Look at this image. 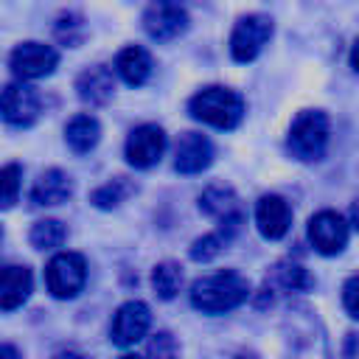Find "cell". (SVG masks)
I'll return each mask as SVG.
<instances>
[{"instance_id":"obj_1","label":"cell","mask_w":359,"mask_h":359,"mask_svg":"<svg viewBox=\"0 0 359 359\" xmlns=\"http://www.w3.org/2000/svg\"><path fill=\"white\" fill-rule=\"evenodd\" d=\"M283 359H331L320 317L309 306H292L283 317Z\"/></svg>"},{"instance_id":"obj_2","label":"cell","mask_w":359,"mask_h":359,"mask_svg":"<svg viewBox=\"0 0 359 359\" xmlns=\"http://www.w3.org/2000/svg\"><path fill=\"white\" fill-rule=\"evenodd\" d=\"M250 297V280L236 269H222L196 278L191 286V306L202 314H224Z\"/></svg>"},{"instance_id":"obj_3","label":"cell","mask_w":359,"mask_h":359,"mask_svg":"<svg viewBox=\"0 0 359 359\" xmlns=\"http://www.w3.org/2000/svg\"><path fill=\"white\" fill-rule=\"evenodd\" d=\"M188 109L202 123H210L216 129H233L244 118V98L227 87H205L191 98Z\"/></svg>"},{"instance_id":"obj_4","label":"cell","mask_w":359,"mask_h":359,"mask_svg":"<svg viewBox=\"0 0 359 359\" xmlns=\"http://www.w3.org/2000/svg\"><path fill=\"white\" fill-rule=\"evenodd\" d=\"M328 135H331L328 115L320 109H306L292 121L286 146L297 160L314 163V160H323V154L328 149Z\"/></svg>"},{"instance_id":"obj_5","label":"cell","mask_w":359,"mask_h":359,"mask_svg":"<svg viewBox=\"0 0 359 359\" xmlns=\"http://www.w3.org/2000/svg\"><path fill=\"white\" fill-rule=\"evenodd\" d=\"M84 280H87V261L79 252H59L50 258V264L45 269L48 292L59 300L76 297L81 292Z\"/></svg>"},{"instance_id":"obj_6","label":"cell","mask_w":359,"mask_h":359,"mask_svg":"<svg viewBox=\"0 0 359 359\" xmlns=\"http://www.w3.org/2000/svg\"><path fill=\"white\" fill-rule=\"evenodd\" d=\"M199 210L208 213V216H213V219H219V224H222L219 233H222L224 238H230V236L238 230V224L244 222V210H241V205H238L236 191H233L230 185H222V182H213V185H208V188L202 191V196H199Z\"/></svg>"},{"instance_id":"obj_7","label":"cell","mask_w":359,"mask_h":359,"mask_svg":"<svg viewBox=\"0 0 359 359\" xmlns=\"http://www.w3.org/2000/svg\"><path fill=\"white\" fill-rule=\"evenodd\" d=\"M42 98L25 81H11L0 90V118L11 126H31L39 118Z\"/></svg>"},{"instance_id":"obj_8","label":"cell","mask_w":359,"mask_h":359,"mask_svg":"<svg viewBox=\"0 0 359 359\" xmlns=\"http://www.w3.org/2000/svg\"><path fill=\"white\" fill-rule=\"evenodd\" d=\"M272 36V20L264 14H247L230 34V53L236 62H252Z\"/></svg>"},{"instance_id":"obj_9","label":"cell","mask_w":359,"mask_h":359,"mask_svg":"<svg viewBox=\"0 0 359 359\" xmlns=\"http://www.w3.org/2000/svg\"><path fill=\"white\" fill-rule=\"evenodd\" d=\"M309 241L320 255H337L348 244V222L337 210H320L309 219Z\"/></svg>"},{"instance_id":"obj_10","label":"cell","mask_w":359,"mask_h":359,"mask_svg":"<svg viewBox=\"0 0 359 359\" xmlns=\"http://www.w3.org/2000/svg\"><path fill=\"white\" fill-rule=\"evenodd\" d=\"M151 325V314H149V306L143 300H126L115 317H112V325H109V339L118 345V348H129L135 345L137 339L146 337Z\"/></svg>"},{"instance_id":"obj_11","label":"cell","mask_w":359,"mask_h":359,"mask_svg":"<svg viewBox=\"0 0 359 359\" xmlns=\"http://www.w3.org/2000/svg\"><path fill=\"white\" fill-rule=\"evenodd\" d=\"M56 65H59V53L42 42H22L11 53V70L20 81L50 76Z\"/></svg>"},{"instance_id":"obj_12","label":"cell","mask_w":359,"mask_h":359,"mask_svg":"<svg viewBox=\"0 0 359 359\" xmlns=\"http://www.w3.org/2000/svg\"><path fill=\"white\" fill-rule=\"evenodd\" d=\"M165 151V132L157 123H143L126 137V160L135 168H151Z\"/></svg>"},{"instance_id":"obj_13","label":"cell","mask_w":359,"mask_h":359,"mask_svg":"<svg viewBox=\"0 0 359 359\" xmlns=\"http://www.w3.org/2000/svg\"><path fill=\"white\" fill-rule=\"evenodd\" d=\"M143 28L157 42L177 39L188 28V11L177 3H151L143 14Z\"/></svg>"},{"instance_id":"obj_14","label":"cell","mask_w":359,"mask_h":359,"mask_svg":"<svg viewBox=\"0 0 359 359\" xmlns=\"http://www.w3.org/2000/svg\"><path fill=\"white\" fill-rule=\"evenodd\" d=\"M213 163V146L199 132H185L174 149V168L180 174H199Z\"/></svg>"},{"instance_id":"obj_15","label":"cell","mask_w":359,"mask_h":359,"mask_svg":"<svg viewBox=\"0 0 359 359\" xmlns=\"http://www.w3.org/2000/svg\"><path fill=\"white\" fill-rule=\"evenodd\" d=\"M255 224L264 238H283L292 224V210H289L286 199L278 194L261 196L255 205Z\"/></svg>"},{"instance_id":"obj_16","label":"cell","mask_w":359,"mask_h":359,"mask_svg":"<svg viewBox=\"0 0 359 359\" xmlns=\"http://www.w3.org/2000/svg\"><path fill=\"white\" fill-rule=\"evenodd\" d=\"M112 90H115V81H112V73L109 67L104 65H95V67H87L79 73L76 79V93L84 104H93V107H101L112 98Z\"/></svg>"},{"instance_id":"obj_17","label":"cell","mask_w":359,"mask_h":359,"mask_svg":"<svg viewBox=\"0 0 359 359\" xmlns=\"http://www.w3.org/2000/svg\"><path fill=\"white\" fill-rule=\"evenodd\" d=\"M73 194V180L62 171V168H48L31 188V202L39 208H50V205H62L67 202Z\"/></svg>"},{"instance_id":"obj_18","label":"cell","mask_w":359,"mask_h":359,"mask_svg":"<svg viewBox=\"0 0 359 359\" xmlns=\"http://www.w3.org/2000/svg\"><path fill=\"white\" fill-rule=\"evenodd\" d=\"M31 269L28 266H3L0 269V309L11 311L22 306L31 294Z\"/></svg>"},{"instance_id":"obj_19","label":"cell","mask_w":359,"mask_h":359,"mask_svg":"<svg viewBox=\"0 0 359 359\" xmlns=\"http://www.w3.org/2000/svg\"><path fill=\"white\" fill-rule=\"evenodd\" d=\"M115 70H118V76H121L126 84L140 87V84L151 76V56H149L146 48H140V45H129V48H123V50L118 53V59H115Z\"/></svg>"},{"instance_id":"obj_20","label":"cell","mask_w":359,"mask_h":359,"mask_svg":"<svg viewBox=\"0 0 359 359\" xmlns=\"http://www.w3.org/2000/svg\"><path fill=\"white\" fill-rule=\"evenodd\" d=\"M98 137H101V126L93 115H76L65 126V140L76 154H87L90 149H95Z\"/></svg>"},{"instance_id":"obj_21","label":"cell","mask_w":359,"mask_h":359,"mask_svg":"<svg viewBox=\"0 0 359 359\" xmlns=\"http://www.w3.org/2000/svg\"><path fill=\"white\" fill-rule=\"evenodd\" d=\"M151 286H154L157 297L171 300L180 292V286H182V266L174 264V261H160L151 269Z\"/></svg>"},{"instance_id":"obj_22","label":"cell","mask_w":359,"mask_h":359,"mask_svg":"<svg viewBox=\"0 0 359 359\" xmlns=\"http://www.w3.org/2000/svg\"><path fill=\"white\" fill-rule=\"evenodd\" d=\"M129 194H135V185H132L126 177H115L112 182L95 188L93 196H90V202H93L95 208H115V205H121Z\"/></svg>"},{"instance_id":"obj_23","label":"cell","mask_w":359,"mask_h":359,"mask_svg":"<svg viewBox=\"0 0 359 359\" xmlns=\"http://www.w3.org/2000/svg\"><path fill=\"white\" fill-rule=\"evenodd\" d=\"M67 238V230L62 222L56 219H42L31 227V244L36 250H53V247H62V241Z\"/></svg>"},{"instance_id":"obj_24","label":"cell","mask_w":359,"mask_h":359,"mask_svg":"<svg viewBox=\"0 0 359 359\" xmlns=\"http://www.w3.org/2000/svg\"><path fill=\"white\" fill-rule=\"evenodd\" d=\"M275 278L289 292H303V289H309L314 283V278L309 275V269L300 266V264H294V261H280L275 266Z\"/></svg>"},{"instance_id":"obj_25","label":"cell","mask_w":359,"mask_h":359,"mask_svg":"<svg viewBox=\"0 0 359 359\" xmlns=\"http://www.w3.org/2000/svg\"><path fill=\"white\" fill-rule=\"evenodd\" d=\"M20 180H22V168L17 163H8V165L0 168V210L11 208L17 202Z\"/></svg>"},{"instance_id":"obj_26","label":"cell","mask_w":359,"mask_h":359,"mask_svg":"<svg viewBox=\"0 0 359 359\" xmlns=\"http://www.w3.org/2000/svg\"><path fill=\"white\" fill-rule=\"evenodd\" d=\"M56 39L62 42V45H67V48H76L81 39H84V20L79 17V14H73V11H67V14H62L59 20H56Z\"/></svg>"},{"instance_id":"obj_27","label":"cell","mask_w":359,"mask_h":359,"mask_svg":"<svg viewBox=\"0 0 359 359\" xmlns=\"http://www.w3.org/2000/svg\"><path fill=\"white\" fill-rule=\"evenodd\" d=\"M146 353H149V359H177V356H180V342L174 339V334L157 331V334L149 339Z\"/></svg>"},{"instance_id":"obj_28","label":"cell","mask_w":359,"mask_h":359,"mask_svg":"<svg viewBox=\"0 0 359 359\" xmlns=\"http://www.w3.org/2000/svg\"><path fill=\"white\" fill-rule=\"evenodd\" d=\"M224 244H227V238L222 233H208V236H202V238H196L191 244V258L194 261H210V258H216L222 252Z\"/></svg>"},{"instance_id":"obj_29","label":"cell","mask_w":359,"mask_h":359,"mask_svg":"<svg viewBox=\"0 0 359 359\" xmlns=\"http://www.w3.org/2000/svg\"><path fill=\"white\" fill-rule=\"evenodd\" d=\"M342 306H345V311L353 320H359V275L345 280V286H342Z\"/></svg>"},{"instance_id":"obj_30","label":"cell","mask_w":359,"mask_h":359,"mask_svg":"<svg viewBox=\"0 0 359 359\" xmlns=\"http://www.w3.org/2000/svg\"><path fill=\"white\" fill-rule=\"evenodd\" d=\"M0 359H20V351L8 342H0Z\"/></svg>"},{"instance_id":"obj_31","label":"cell","mask_w":359,"mask_h":359,"mask_svg":"<svg viewBox=\"0 0 359 359\" xmlns=\"http://www.w3.org/2000/svg\"><path fill=\"white\" fill-rule=\"evenodd\" d=\"M351 227H353V230H359V199L351 205Z\"/></svg>"},{"instance_id":"obj_32","label":"cell","mask_w":359,"mask_h":359,"mask_svg":"<svg viewBox=\"0 0 359 359\" xmlns=\"http://www.w3.org/2000/svg\"><path fill=\"white\" fill-rule=\"evenodd\" d=\"M351 67L359 73V39L353 42V48H351Z\"/></svg>"},{"instance_id":"obj_33","label":"cell","mask_w":359,"mask_h":359,"mask_svg":"<svg viewBox=\"0 0 359 359\" xmlns=\"http://www.w3.org/2000/svg\"><path fill=\"white\" fill-rule=\"evenodd\" d=\"M56 359H87V356H81L76 351H62V353H56Z\"/></svg>"},{"instance_id":"obj_34","label":"cell","mask_w":359,"mask_h":359,"mask_svg":"<svg viewBox=\"0 0 359 359\" xmlns=\"http://www.w3.org/2000/svg\"><path fill=\"white\" fill-rule=\"evenodd\" d=\"M233 359H258L255 353H238V356H233Z\"/></svg>"},{"instance_id":"obj_35","label":"cell","mask_w":359,"mask_h":359,"mask_svg":"<svg viewBox=\"0 0 359 359\" xmlns=\"http://www.w3.org/2000/svg\"><path fill=\"white\" fill-rule=\"evenodd\" d=\"M121 359H140V356H132V353H126V356H121Z\"/></svg>"},{"instance_id":"obj_36","label":"cell","mask_w":359,"mask_h":359,"mask_svg":"<svg viewBox=\"0 0 359 359\" xmlns=\"http://www.w3.org/2000/svg\"><path fill=\"white\" fill-rule=\"evenodd\" d=\"M0 238H3V230H0Z\"/></svg>"}]
</instances>
